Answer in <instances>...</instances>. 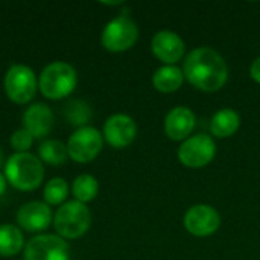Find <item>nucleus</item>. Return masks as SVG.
Instances as JSON below:
<instances>
[{
    "label": "nucleus",
    "instance_id": "nucleus-1",
    "mask_svg": "<svg viewBox=\"0 0 260 260\" xmlns=\"http://www.w3.org/2000/svg\"><path fill=\"white\" fill-rule=\"evenodd\" d=\"M183 73L190 85L206 93L221 90L229 79L227 62L212 47L192 49L184 56Z\"/></svg>",
    "mask_w": 260,
    "mask_h": 260
},
{
    "label": "nucleus",
    "instance_id": "nucleus-2",
    "mask_svg": "<svg viewBox=\"0 0 260 260\" xmlns=\"http://www.w3.org/2000/svg\"><path fill=\"white\" fill-rule=\"evenodd\" d=\"M3 174L14 189L32 192L44 181V165L32 152H14L5 161Z\"/></svg>",
    "mask_w": 260,
    "mask_h": 260
},
{
    "label": "nucleus",
    "instance_id": "nucleus-3",
    "mask_svg": "<svg viewBox=\"0 0 260 260\" xmlns=\"http://www.w3.org/2000/svg\"><path fill=\"white\" fill-rule=\"evenodd\" d=\"M78 85V73L75 67L66 61H53L47 64L38 76V90L49 101L69 98Z\"/></svg>",
    "mask_w": 260,
    "mask_h": 260
},
{
    "label": "nucleus",
    "instance_id": "nucleus-4",
    "mask_svg": "<svg viewBox=\"0 0 260 260\" xmlns=\"http://www.w3.org/2000/svg\"><path fill=\"white\" fill-rule=\"evenodd\" d=\"M53 229L66 241L82 238L91 225V212L87 204L76 200L67 201L53 213Z\"/></svg>",
    "mask_w": 260,
    "mask_h": 260
},
{
    "label": "nucleus",
    "instance_id": "nucleus-5",
    "mask_svg": "<svg viewBox=\"0 0 260 260\" xmlns=\"http://www.w3.org/2000/svg\"><path fill=\"white\" fill-rule=\"evenodd\" d=\"M5 91L9 101L17 105L29 104L38 91V78L26 64H12L3 79Z\"/></svg>",
    "mask_w": 260,
    "mask_h": 260
},
{
    "label": "nucleus",
    "instance_id": "nucleus-6",
    "mask_svg": "<svg viewBox=\"0 0 260 260\" xmlns=\"http://www.w3.org/2000/svg\"><path fill=\"white\" fill-rule=\"evenodd\" d=\"M139 40V27L133 18L122 14L110 20L101 34V43L104 49L111 53H120L129 50Z\"/></svg>",
    "mask_w": 260,
    "mask_h": 260
},
{
    "label": "nucleus",
    "instance_id": "nucleus-7",
    "mask_svg": "<svg viewBox=\"0 0 260 260\" xmlns=\"http://www.w3.org/2000/svg\"><path fill=\"white\" fill-rule=\"evenodd\" d=\"M104 142V136L98 128L91 125L76 128L66 143L69 158L79 165L90 163L101 154Z\"/></svg>",
    "mask_w": 260,
    "mask_h": 260
},
{
    "label": "nucleus",
    "instance_id": "nucleus-8",
    "mask_svg": "<svg viewBox=\"0 0 260 260\" xmlns=\"http://www.w3.org/2000/svg\"><path fill=\"white\" fill-rule=\"evenodd\" d=\"M216 155V143L209 134H193L178 148V160L183 166L200 169L213 161Z\"/></svg>",
    "mask_w": 260,
    "mask_h": 260
},
{
    "label": "nucleus",
    "instance_id": "nucleus-9",
    "mask_svg": "<svg viewBox=\"0 0 260 260\" xmlns=\"http://www.w3.org/2000/svg\"><path fill=\"white\" fill-rule=\"evenodd\" d=\"M24 260H70V245L56 233H41L30 238L23 250Z\"/></svg>",
    "mask_w": 260,
    "mask_h": 260
},
{
    "label": "nucleus",
    "instance_id": "nucleus-10",
    "mask_svg": "<svg viewBox=\"0 0 260 260\" xmlns=\"http://www.w3.org/2000/svg\"><path fill=\"white\" fill-rule=\"evenodd\" d=\"M187 233L197 238H207L218 232L221 225V216L218 210L209 204H195L189 207L183 218Z\"/></svg>",
    "mask_w": 260,
    "mask_h": 260
},
{
    "label": "nucleus",
    "instance_id": "nucleus-11",
    "mask_svg": "<svg viewBox=\"0 0 260 260\" xmlns=\"http://www.w3.org/2000/svg\"><path fill=\"white\" fill-rule=\"evenodd\" d=\"M15 219L23 232L41 235L53 224V212L44 201H29L20 206Z\"/></svg>",
    "mask_w": 260,
    "mask_h": 260
},
{
    "label": "nucleus",
    "instance_id": "nucleus-12",
    "mask_svg": "<svg viewBox=\"0 0 260 260\" xmlns=\"http://www.w3.org/2000/svg\"><path fill=\"white\" fill-rule=\"evenodd\" d=\"M102 136L104 140L114 149H123L136 140L137 123L128 114L123 113L111 114L104 123Z\"/></svg>",
    "mask_w": 260,
    "mask_h": 260
},
{
    "label": "nucleus",
    "instance_id": "nucleus-13",
    "mask_svg": "<svg viewBox=\"0 0 260 260\" xmlns=\"http://www.w3.org/2000/svg\"><path fill=\"white\" fill-rule=\"evenodd\" d=\"M151 50L163 66H175L186 55L183 38L172 30H160L151 40Z\"/></svg>",
    "mask_w": 260,
    "mask_h": 260
},
{
    "label": "nucleus",
    "instance_id": "nucleus-14",
    "mask_svg": "<svg viewBox=\"0 0 260 260\" xmlns=\"http://www.w3.org/2000/svg\"><path fill=\"white\" fill-rule=\"evenodd\" d=\"M23 128L32 134L34 139H44L47 137L55 125V114L52 108L44 102L30 104L21 117Z\"/></svg>",
    "mask_w": 260,
    "mask_h": 260
},
{
    "label": "nucleus",
    "instance_id": "nucleus-15",
    "mask_svg": "<svg viewBox=\"0 0 260 260\" xmlns=\"http://www.w3.org/2000/svg\"><path fill=\"white\" fill-rule=\"evenodd\" d=\"M197 116L189 107H174L165 119V133L174 142H184L195 129Z\"/></svg>",
    "mask_w": 260,
    "mask_h": 260
},
{
    "label": "nucleus",
    "instance_id": "nucleus-16",
    "mask_svg": "<svg viewBox=\"0 0 260 260\" xmlns=\"http://www.w3.org/2000/svg\"><path fill=\"white\" fill-rule=\"evenodd\" d=\"M241 126V116L232 108L218 110L210 120V133L218 139H229L238 133Z\"/></svg>",
    "mask_w": 260,
    "mask_h": 260
},
{
    "label": "nucleus",
    "instance_id": "nucleus-17",
    "mask_svg": "<svg viewBox=\"0 0 260 260\" xmlns=\"http://www.w3.org/2000/svg\"><path fill=\"white\" fill-rule=\"evenodd\" d=\"M184 79L183 69L177 66H161L152 75V85L157 91L169 94L180 90Z\"/></svg>",
    "mask_w": 260,
    "mask_h": 260
},
{
    "label": "nucleus",
    "instance_id": "nucleus-18",
    "mask_svg": "<svg viewBox=\"0 0 260 260\" xmlns=\"http://www.w3.org/2000/svg\"><path fill=\"white\" fill-rule=\"evenodd\" d=\"M24 235L18 225L2 224L0 225V256L14 257L24 250Z\"/></svg>",
    "mask_w": 260,
    "mask_h": 260
},
{
    "label": "nucleus",
    "instance_id": "nucleus-19",
    "mask_svg": "<svg viewBox=\"0 0 260 260\" xmlns=\"http://www.w3.org/2000/svg\"><path fill=\"white\" fill-rule=\"evenodd\" d=\"M38 158L43 161V165L46 163L49 166H61L69 158L67 146L61 140L47 139L38 146Z\"/></svg>",
    "mask_w": 260,
    "mask_h": 260
},
{
    "label": "nucleus",
    "instance_id": "nucleus-20",
    "mask_svg": "<svg viewBox=\"0 0 260 260\" xmlns=\"http://www.w3.org/2000/svg\"><path fill=\"white\" fill-rule=\"evenodd\" d=\"M62 113H64V119L76 128L87 126L88 122L91 120V116H93L91 107L82 99L67 101L64 108H62Z\"/></svg>",
    "mask_w": 260,
    "mask_h": 260
},
{
    "label": "nucleus",
    "instance_id": "nucleus-21",
    "mask_svg": "<svg viewBox=\"0 0 260 260\" xmlns=\"http://www.w3.org/2000/svg\"><path fill=\"white\" fill-rule=\"evenodd\" d=\"M99 193V181L96 177L90 174H81L78 175L72 183V195L76 201L87 204L93 201Z\"/></svg>",
    "mask_w": 260,
    "mask_h": 260
},
{
    "label": "nucleus",
    "instance_id": "nucleus-22",
    "mask_svg": "<svg viewBox=\"0 0 260 260\" xmlns=\"http://www.w3.org/2000/svg\"><path fill=\"white\" fill-rule=\"evenodd\" d=\"M70 193V186L66 178L55 177L50 178L43 189V201L47 206H62L67 203V197Z\"/></svg>",
    "mask_w": 260,
    "mask_h": 260
},
{
    "label": "nucleus",
    "instance_id": "nucleus-23",
    "mask_svg": "<svg viewBox=\"0 0 260 260\" xmlns=\"http://www.w3.org/2000/svg\"><path fill=\"white\" fill-rule=\"evenodd\" d=\"M34 137L29 131H26L23 126L15 129L12 134H11V139H9V143H11V148L15 151V152H29V149L32 148L34 145Z\"/></svg>",
    "mask_w": 260,
    "mask_h": 260
},
{
    "label": "nucleus",
    "instance_id": "nucleus-24",
    "mask_svg": "<svg viewBox=\"0 0 260 260\" xmlns=\"http://www.w3.org/2000/svg\"><path fill=\"white\" fill-rule=\"evenodd\" d=\"M250 76L254 82L260 84V56H257L250 66Z\"/></svg>",
    "mask_w": 260,
    "mask_h": 260
},
{
    "label": "nucleus",
    "instance_id": "nucleus-25",
    "mask_svg": "<svg viewBox=\"0 0 260 260\" xmlns=\"http://www.w3.org/2000/svg\"><path fill=\"white\" fill-rule=\"evenodd\" d=\"M8 190V180L5 177V174L0 172V197H3Z\"/></svg>",
    "mask_w": 260,
    "mask_h": 260
},
{
    "label": "nucleus",
    "instance_id": "nucleus-26",
    "mask_svg": "<svg viewBox=\"0 0 260 260\" xmlns=\"http://www.w3.org/2000/svg\"><path fill=\"white\" fill-rule=\"evenodd\" d=\"M2 166H5V152H3V149L0 148V168Z\"/></svg>",
    "mask_w": 260,
    "mask_h": 260
}]
</instances>
